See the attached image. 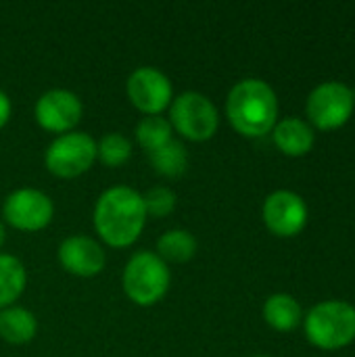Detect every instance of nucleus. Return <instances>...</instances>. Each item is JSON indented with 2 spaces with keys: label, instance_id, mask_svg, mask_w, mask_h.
Listing matches in <instances>:
<instances>
[{
  "label": "nucleus",
  "instance_id": "nucleus-1",
  "mask_svg": "<svg viewBox=\"0 0 355 357\" xmlns=\"http://www.w3.org/2000/svg\"><path fill=\"white\" fill-rule=\"evenodd\" d=\"M146 218L142 195L130 186L107 188L94 205V230L105 245L115 249L134 245Z\"/></svg>",
  "mask_w": 355,
  "mask_h": 357
},
{
  "label": "nucleus",
  "instance_id": "nucleus-2",
  "mask_svg": "<svg viewBox=\"0 0 355 357\" xmlns=\"http://www.w3.org/2000/svg\"><path fill=\"white\" fill-rule=\"evenodd\" d=\"M226 117L239 134L262 138L270 134L278 121V96L264 79H241L228 92Z\"/></svg>",
  "mask_w": 355,
  "mask_h": 357
},
{
  "label": "nucleus",
  "instance_id": "nucleus-3",
  "mask_svg": "<svg viewBox=\"0 0 355 357\" xmlns=\"http://www.w3.org/2000/svg\"><path fill=\"white\" fill-rule=\"evenodd\" d=\"M308 341L324 351H337L355 341V307L347 301H322L303 320Z\"/></svg>",
  "mask_w": 355,
  "mask_h": 357
},
{
  "label": "nucleus",
  "instance_id": "nucleus-4",
  "mask_svg": "<svg viewBox=\"0 0 355 357\" xmlns=\"http://www.w3.org/2000/svg\"><path fill=\"white\" fill-rule=\"evenodd\" d=\"M123 291L128 299L140 307H151L159 303L172 284L169 266L153 251H138L134 253L121 276Z\"/></svg>",
  "mask_w": 355,
  "mask_h": 357
},
{
  "label": "nucleus",
  "instance_id": "nucleus-5",
  "mask_svg": "<svg viewBox=\"0 0 355 357\" xmlns=\"http://www.w3.org/2000/svg\"><path fill=\"white\" fill-rule=\"evenodd\" d=\"M172 130L190 142H205L216 136L220 128V113L216 105L201 92H182L169 105Z\"/></svg>",
  "mask_w": 355,
  "mask_h": 357
},
{
  "label": "nucleus",
  "instance_id": "nucleus-6",
  "mask_svg": "<svg viewBox=\"0 0 355 357\" xmlns=\"http://www.w3.org/2000/svg\"><path fill=\"white\" fill-rule=\"evenodd\" d=\"M355 109V94L343 82H324L316 86L305 102L310 126L331 132L343 128Z\"/></svg>",
  "mask_w": 355,
  "mask_h": 357
},
{
  "label": "nucleus",
  "instance_id": "nucleus-7",
  "mask_svg": "<svg viewBox=\"0 0 355 357\" xmlns=\"http://www.w3.org/2000/svg\"><path fill=\"white\" fill-rule=\"evenodd\" d=\"M96 161V140L86 132H67L56 136L44 155L46 169L56 178H77Z\"/></svg>",
  "mask_w": 355,
  "mask_h": 357
},
{
  "label": "nucleus",
  "instance_id": "nucleus-8",
  "mask_svg": "<svg viewBox=\"0 0 355 357\" xmlns=\"http://www.w3.org/2000/svg\"><path fill=\"white\" fill-rule=\"evenodd\" d=\"M54 215L52 199L38 188H17L2 203V218L21 232L44 230Z\"/></svg>",
  "mask_w": 355,
  "mask_h": 357
},
{
  "label": "nucleus",
  "instance_id": "nucleus-9",
  "mask_svg": "<svg viewBox=\"0 0 355 357\" xmlns=\"http://www.w3.org/2000/svg\"><path fill=\"white\" fill-rule=\"evenodd\" d=\"M126 90L130 102L144 115H161L174 100L172 79L155 67H138L132 71Z\"/></svg>",
  "mask_w": 355,
  "mask_h": 357
},
{
  "label": "nucleus",
  "instance_id": "nucleus-10",
  "mask_svg": "<svg viewBox=\"0 0 355 357\" xmlns=\"http://www.w3.org/2000/svg\"><path fill=\"white\" fill-rule=\"evenodd\" d=\"M84 113L82 100L77 94L65 88H52L44 92L33 107L36 123L52 134H67L73 132V128L80 123Z\"/></svg>",
  "mask_w": 355,
  "mask_h": 357
},
{
  "label": "nucleus",
  "instance_id": "nucleus-11",
  "mask_svg": "<svg viewBox=\"0 0 355 357\" xmlns=\"http://www.w3.org/2000/svg\"><path fill=\"white\" fill-rule=\"evenodd\" d=\"M266 228L280 238L297 236L308 224V205L293 190H276L268 195L262 207Z\"/></svg>",
  "mask_w": 355,
  "mask_h": 357
},
{
  "label": "nucleus",
  "instance_id": "nucleus-12",
  "mask_svg": "<svg viewBox=\"0 0 355 357\" xmlns=\"http://www.w3.org/2000/svg\"><path fill=\"white\" fill-rule=\"evenodd\" d=\"M59 261L65 272L80 278H92L103 272L107 255L98 241L86 234H75L61 243Z\"/></svg>",
  "mask_w": 355,
  "mask_h": 357
},
{
  "label": "nucleus",
  "instance_id": "nucleus-13",
  "mask_svg": "<svg viewBox=\"0 0 355 357\" xmlns=\"http://www.w3.org/2000/svg\"><path fill=\"white\" fill-rule=\"evenodd\" d=\"M272 138L278 151L287 157H303L314 149L316 142L314 128L299 117H285L276 121Z\"/></svg>",
  "mask_w": 355,
  "mask_h": 357
},
{
  "label": "nucleus",
  "instance_id": "nucleus-14",
  "mask_svg": "<svg viewBox=\"0 0 355 357\" xmlns=\"http://www.w3.org/2000/svg\"><path fill=\"white\" fill-rule=\"evenodd\" d=\"M264 320L270 328L278 333H291L301 324L303 312H301L299 301L293 295L276 293V295H270L264 303Z\"/></svg>",
  "mask_w": 355,
  "mask_h": 357
},
{
  "label": "nucleus",
  "instance_id": "nucleus-15",
  "mask_svg": "<svg viewBox=\"0 0 355 357\" xmlns=\"http://www.w3.org/2000/svg\"><path fill=\"white\" fill-rule=\"evenodd\" d=\"M38 333V320L36 316L21 307L10 305L0 310V339L10 345H25L29 343Z\"/></svg>",
  "mask_w": 355,
  "mask_h": 357
},
{
  "label": "nucleus",
  "instance_id": "nucleus-16",
  "mask_svg": "<svg viewBox=\"0 0 355 357\" xmlns=\"http://www.w3.org/2000/svg\"><path fill=\"white\" fill-rule=\"evenodd\" d=\"M27 284V274L23 264L8 253H0V310L15 305L23 295Z\"/></svg>",
  "mask_w": 355,
  "mask_h": 357
},
{
  "label": "nucleus",
  "instance_id": "nucleus-17",
  "mask_svg": "<svg viewBox=\"0 0 355 357\" xmlns=\"http://www.w3.org/2000/svg\"><path fill=\"white\" fill-rule=\"evenodd\" d=\"M155 253L167 266L169 264H186L197 253V238L188 230H180V228L167 230L159 236Z\"/></svg>",
  "mask_w": 355,
  "mask_h": 357
},
{
  "label": "nucleus",
  "instance_id": "nucleus-18",
  "mask_svg": "<svg viewBox=\"0 0 355 357\" xmlns=\"http://www.w3.org/2000/svg\"><path fill=\"white\" fill-rule=\"evenodd\" d=\"M149 161L157 174L165 178H180L188 167V153L180 140L172 138L161 149L149 153Z\"/></svg>",
  "mask_w": 355,
  "mask_h": 357
},
{
  "label": "nucleus",
  "instance_id": "nucleus-19",
  "mask_svg": "<svg viewBox=\"0 0 355 357\" xmlns=\"http://www.w3.org/2000/svg\"><path fill=\"white\" fill-rule=\"evenodd\" d=\"M136 140L140 144V149L149 155L157 149H161L163 144H167L174 138V130L167 117L163 115H144L138 123H136Z\"/></svg>",
  "mask_w": 355,
  "mask_h": 357
},
{
  "label": "nucleus",
  "instance_id": "nucleus-20",
  "mask_svg": "<svg viewBox=\"0 0 355 357\" xmlns=\"http://www.w3.org/2000/svg\"><path fill=\"white\" fill-rule=\"evenodd\" d=\"M132 157V142L119 134L109 132L100 140H96V161H100L105 167H121Z\"/></svg>",
  "mask_w": 355,
  "mask_h": 357
},
{
  "label": "nucleus",
  "instance_id": "nucleus-21",
  "mask_svg": "<svg viewBox=\"0 0 355 357\" xmlns=\"http://www.w3.org/2000/svg\"><path fill=\"white\" fill-rule=\"evenodd\" d=\"M146 215L151 218H165L176 209V192L167 186H155L149 188L142 195Z\"/></svg>",
  "mask_w": 355,
  "mask_h": 357
},
{
  "label": "nucleus",
  "instance_id": "nucleus-22",
  "mask_svg": "<svg viewBox=\"0 0 355 357\" xmlns=\"http://www.w3.org/2000/svg\"><path fill=\"white\" fill-rule=\"evenodd\" d=\"M10 113H13V107H10V98L0 90V130L8 123L10 119Z\"/></svg>",
  "mask_w": 355,
  "mask_h": 357
},
{
  "label": "nucleus",
  "instance_id": "nucleus-23",
  "mask_svg": "<svg viewBox=\"0 0 355 357\" xmlns=\"http://www.w3.org/2000/svg\"><path fill=\"white\" fill-rule=\"evenodd\" d=\"M4 241H6V230H4V224L0 222V249H2V245H4Z\"/></svg>",
  "mask_w": 355,
  "mask_h": 357
},
{
  "label": "nucleus",
  "instance_id": "nucleus-24",
  "mask_svg": "<svg viewBox=\"0 0 355 357\" xmlns=\"http://www.w3.org/2000/svg\"><path fill=\"white\" fill-rule=\"evenodd\" d=\"M255 357H268V356H255Z\"/></svg>",
  "mask_w": 355,
  "mask_h": 357
}]
</instances>
